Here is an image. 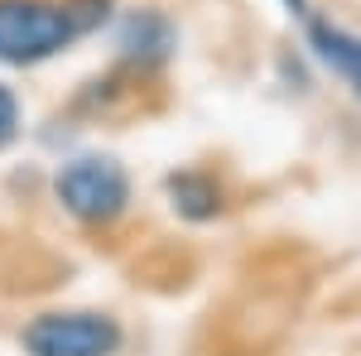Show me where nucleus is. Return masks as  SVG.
Wrapping results in <instances>:
<instances>
[{
  "label": "nucleus",
  "instance_id": "obj_4",
  "mask_svg": "<svg viewBox=\"0 0 361 356\" xmlns=\"http://www.w3.org/2000/svg\"><path fill=\"white\" fill-rule=\"evenodd\" d=\"M183 29L164 5H135L111 20V68H121L135 87L159 82L178 63Z\"/></svg>",
  "mask_w": 361,
  "mask_h": 356
},
{
  "label": "nucleus",
  "instance_id": "obj_5",
  "mask_svg": "<svg viewBox=\"0 0 361 356\" xmlns=\"http://www.w3.org/2000/svg\"><path fill=\"white\" fill-rule=\"evenodd\" d=\"M169 217H178L183 226H217L231 212V188L217 168L207 164H173L159 178Z\"/></svg>",
  "mask_w": 361,
  "mask_h": 356
},
{
  "label": "nucleus",
  "instance_id": "obj_6",
  "mask_svg": "<svg viewBox=\"0 0 361 356\" xmlns=\"http://www.w3.org/2000/svg\"><path fill=\"white\" fill-rule=\"evenodd\" d=\"M299 29H304V54L313 58V68L337 78L347 87V97L361 106V34L323 10H313Z\"/></svg>",
  "mask_w": 361,
  "mask_h": 356
},
{
  "label": "nucleus",
  "instance_id": "obj_7",
  "mask_svg": "<svg viewBox=\"0 0 361 356\" xmlns=\"http://www.w3.org/2000/svg\"><path fill=\"white\" fill-rule=\"evenodd\" d=\"M130 92H135V82H130L121 68H106V73L87 78V82L73 92L68 111H73V116H82V121H102V116H111V111L126 106V102H130Z\"/></svg>",
  "mask_w": 361,
  "mask_h": 356
},
{
  "label": "nucleus",
  "instance_id": "obj_2",
  "mask_svg": "<svg viewBox=\"0 0 361 356\" xmlns=\"http://www.w3.org/2000/svg\"><path fill=\"white\" fill-rule=\"evenodd\" d=\"M87 34L68 0H0V68L25 73L73 54Z\"/></svg>",
  "mask_w": 361,
  "mask_h": 356
},
{
  "label": "nucleus",
  "instance_id": "obj_8",
  "mask_svg": "<svg viewBox=\"0 0 361 356\" xmlns=\"http://www.w3.org/2000/svg\"><path fill=\"white\" fill-rule=\"evenodd\" d=\"M20 135H25V102H20L15 87L0 78V154H5Z\"/></svg>",
  "mask_w": 361,
  "mask_h": 356
},
{
  "label": "nucleus",
  "instance_id": "obj_9",
  "mask_svg": "<svg viewBox=\"0 0 361 356\" xmlns=\"http://www.w3.org/2000/svg\"><path fill=\"white\" fill-rule=\"evenodd\" d=\"M308 68H313V58H308L304 49H299V54H294V49H284V54L275 58L279 87H284V92H299V97H304V92H313V73H308Z\"/></svg>",
  "mask_w": 361,
  "mask_h": 356
},
{
  "label": "nucleus",
  "instance_id": "obj_1",
  "mask_svg": "<svg viewBox=\"0 0 361 356\" xmlns=\"http://www.w3.org/2000/svg\"><path fill=\"white\" fill-rule=\"evenodd\" d=\"M49 192H54L58 212L73 226L97 231V236L116 231L121 221L130 217V207H135L130 168L121 164L116 154H102V149H82V154L58 159L54 178H49Z\"/></svg>",
  "mask_w": 361,
  "mask_h": 356
},
{
  "label": "nucleus",
  "instance_id": "obj_3",
  "mask_svg": "<svg viewBox=\"0 0 361 356\" xmlns=\"http://www.w3.org/2000/svg\"><path fill=\"white\" fill-rule=\"evenodd\" d=\"M121 347L126 323L106 308H44L20 328L25 356H121Z\"/></svg>",
  "mask_w": 361,
  "mask_h": 356
}]
</instances>
